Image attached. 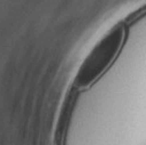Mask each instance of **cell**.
Wrapping results in <instances>:
<instances>
[{
    "mask_svg": "<svg viewBox=\"0 0 146 145\" xmlns=\"http://www.w3.org/2000/svg\"><path fill=\"white\" fill-rule=\"evenodd\" d=\"M124 39V28L116 25L93 46L78 68L75 84L84 89L93 84L116 58Z\"/></svg>",
    "mask_w": 146,
    "mask_h": 145,
    "instance_id": "6da1fadb",
    "label": "cell"
}]
</instances>
